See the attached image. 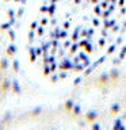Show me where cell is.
<instances>
[{
  "label": "cell",
  "mask_w": 126,
  "mask_h": 130,
  "mask_svg": "<svg viewBox=\"0 0 126 130\" xmlns=\"http://www.w3.org/2000/svg\"><path fill=\"white\" fill-rule=\"evenodd\" d=\"M126 0H52L31 26V60L53 80L96 65L121 37Z\"/></svg>",
  "instance_id": "cell-1"
}]
</instances>
